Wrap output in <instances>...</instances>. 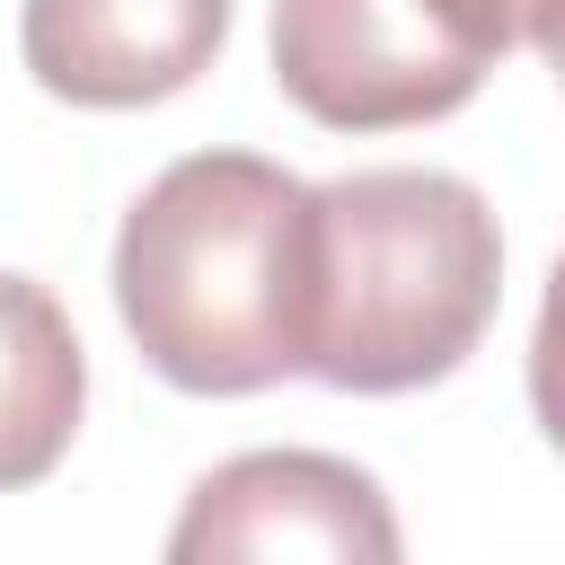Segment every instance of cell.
Here are the masks:
<instances>
[{
  "instance_id": "6da1fadb",
  "label": "cell",
  "mask_w": 565,
  "mask_h": 565,
  "mask_svg": "<svg viewBox=\"0 0 565 565\" xmlns=\"http://www.w3.org/2000/svg\"><path fill=\"white\" fill-rule=\"evenodd\" d=\"M115 309L141 362L194 397H256L300 371L309 185L256 150H194L115 230Z\"/></svg>"
},
{
  "instance_id": "7a4b0ae2",
  "label": "cell",
  "mask_w": 565,
  "mask_h": 565,
  "mask_svg": "<svg viewBox=\"0 0 565 565\" xmlns=\"http://www.w3.org/2000/svg\"><path fill=\"white\" fill-rule=\"evenodd\" d=\"M503 300L494 203L450 168H353L309 185L300 371L344 397L450 380Z\"/></svg>"
},
{
  "instance_id": "3957f363",
  "label": "cell",
  "mask_w": 565,
  "mask_h": 565,
  "mask_svg": "<svg viewBox=\"0 0 565 565\" xmlns=\"http://www.w3.org/2000/svg\"><path fill=\"white\" fill-rule=\"evenodd\" d=\"M486 62L424 0H274V88L327 132H406L459 115Z\"/></svg>"
},
{
  "instance_id": "277c9868",
  "label": "cell",
  "mask_w": 565,
  "mask_h": 565,
  "mask_svg": "<svg viewBox=\"0 0 565 565\" xmlns=\"http://www.w3.org/2000/svg\"><path fill=\"white\" fill-rule=\"evenodd\" d=\"M168 565H406L371 468L335 450H238L185 486Z\"/></svg>"
},
{
  "instance_id": "5b68a950",
  "label": "cell",
  "mask_w": 565,
  "mask_h": 565,
  "mask_svg": "<svg viewBox=\"0 0 565 565\" xmlns=\"http://www.w3.org/2000/svg\"><path fill=\"white\" fill-rule=\"evenodd\" d=\"M221 44H230V0H26L18 9L26 79L97 115L194 88Z\"/></svg>"
},
{
  "instance_id": "8992f818",
  "label": "cell",
  "mask_w": 565,
  "mask_h": 565,
  "mask_svg": "<svg viewBox=\"0 0 565 565\" xmlns=\"http://www.w3.org/2000/svg\"><path fill=\"white\" fill-rule=\"evenodd\" d=\"M88 406V353L62 300L0 265V494L62 468Z\"/></svg>"
},
{
  "instance_id": "52a82bcc",
  "label": "cell",
  "mask_w": 565,
  "mask_h": 565,
  "mask_svg": "<svg viewBox=\"0 0 565 565\" xmlns=\"http://www.w3.org/2000/svg\"><path fill=\"white\" fill-rule=\"evenodd\" d=\"M530 415L565 450V256L547 265V300H539V327H530Z\"/></svg>"
},
{
  "instance_id": "ba28073f",
  "label": "cell",
  "mask_w": 565,
  "mask_h": 565,
  "mask_svg": "<svg viewBox=\"0 0 565 565\" xmlns=\"http://www.w3.org/2000/svg\"><path fill=\"white\" fill-rule=\"evenodd\" d=\"M433 18H441V35L459 44V53H477L486 71L512 53V44H530V18H539V0H424Z\"/></svg>"
},
{
  "instance_id": "9c48e42d",
  "label": "cell",
  "mask_w": 565,
  "mask_h": 565,
  "mask_svg": "<svg viewBox=\"0 0 565 565\" xmlns=\"http://www.w3.org/2000/svg\"><path fill=\"white\" fill-rule=\"evenodd\" d=\"M530 44L547 53V71L565 79V0H539V18H530Z\"/></svg>"
}]
</instances>
